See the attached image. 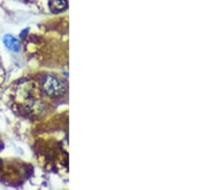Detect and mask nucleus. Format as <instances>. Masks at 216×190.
<instances>
[{
	"label": "nucleus",
	"mask_w": 216,
	"mask_h": 190,
	"mask_svg": "<svg viewBox=\"0 0 216 190\" xmlns=\"http://www.w3.org/2000/svg\"><path fill=\"white\" fill-rule=\"evenodd\" d=\"M3 43H4V45L7 49L11 50V51H13V52H19L20 51V42L19 40L13 37L12 35H6L4 36L3 38Z\"/></svg>",
	"instance_id": "2"
},
{
	"label": "nucleus",
	"mask_w": 216,
	"mask_h": 190,
	"mask_svg": "<svg viewBox=\"0 0 216 190\" xmlns=\"http://www.w3.org/2000/svg\"><path fill=\"white\" fill-rule=\"evenodd\" d=\"M48 7L52 13H63L67 9V0H48Z\"/></svg>",
	"instance_id": "3"
},
{
	"label": "nucleus",
	"mask_w": 216,
	"mask_h": 190,
	"mask_svg": "<svg viewBox=\"0 0 216 190\" xmlns=\"http://www.w3.org/2000/svg\"><path fill=\"white\" fill-rule=\"evenodd\" d=\"M44 93L49 97H60L66 92V84L55 75H47L42 83Z\"/></svg>",
	"instance_id": "1"
}]
</instances>
